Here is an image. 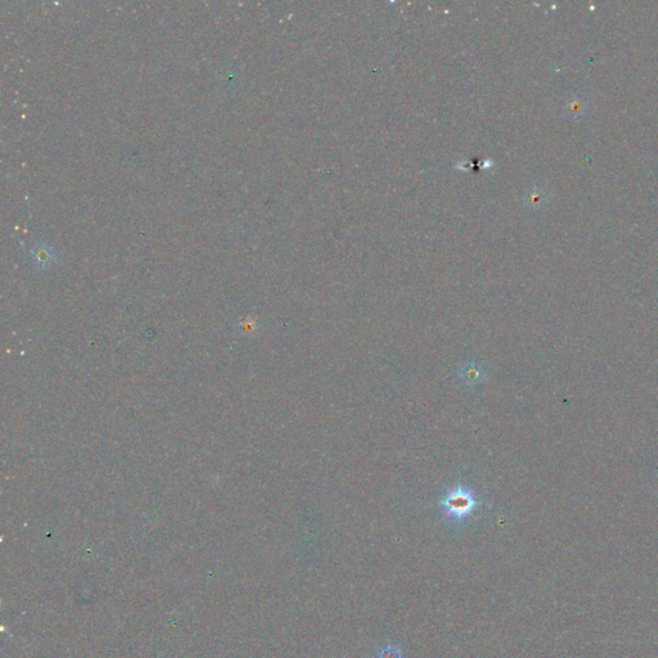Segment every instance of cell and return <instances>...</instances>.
<instances>
[{"label": "cell", "mask_w": 658, "mask_h": 658, "mask_svg": "<svg viewBox=\"0 0 658 658\" xmlns=\"http://www.w3.org/2000/svg\"><path fill=\"white\" fill-rule=\"evenodd\" d=\"M480 504L473 491L461 485L449 490L448 494L440 500L445 521L454 525L466 522Z\"/></svg>", "instance_id": "obj_1"}, {"label": "cell", "mask_w": 658, "mask_h": 658, "mask_svg": "<svg viewBox=\"0 0 658 658\" xmlns=\"http://www.w3.org/2000/svg\"><path fill=\"white\" fill-rule=\"evenodd\" d=\"M461 378L464 385L469 387H475L480 385L483 378H485V372L481 366L478 364H467L461 368Z\"/></svg>", "instance_id": "obj_3"}, {"label": "cell", "mask_w": 658, "mask_h": 658, "mask_svg": "<svg viewBox=\"0 0 658 658\" xmlns=\"http://www.w3.org/2000/svg\"><path fill=\"white\" fill-rule=\"evenodd\" d=\"M373 658H407L400 643L397 642H387L382 645L378 651L375 652Z\"/></svg>", "instance_id": "obj_4"}, {"label": "cell", "mask_w": 658, "mask_h": 658, "mask_svg": "<svg viewBox=\"0 0 658 658\" xmlns=\"http://www.w3.org/2000/svg\"><path fill=\"white\" fill-rule=\"evenodd\" d=\"M31 261L36 269L45 270L55 264V253L53 247L45 243H39L31 250Z\"/></svg>", "instance_id": "obj_2"}, {"label": "cell", "mask_w": 658, "mask_h": 658, "mask_svg": "<svg viewBox=\"0 0 658 658\" xmlns=\"http://www.w3.org/2000/svg\"><path fill=\"white\" fill-rule=\"evenodd\" d=\"M544 193L540 190H531L529 193L526 194V204L529 207H539L542 202H543Z\"/></svg>", "instance_id": "obj_5"}]
</instances>
